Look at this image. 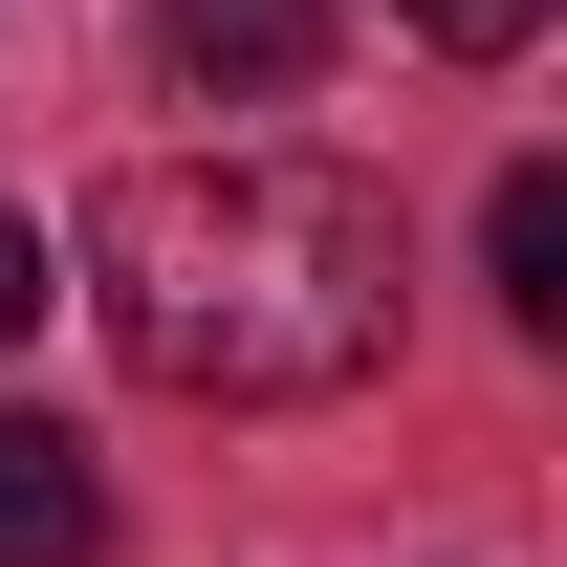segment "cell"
<instances>
[{"label":"cell","mask_w":567,"mask_h":567,"mask_svg":"<svg viewBox=\"0 0 567 567\" xmlns=\"http://www.w3.org/2000/svg\"><path fill=\"white\" fill-rule=\"evenodd\" d=\"M393 197L328 175V153H153L87 197V306L153 393H218V415H306V393H371L393 371Z\"/></svg>","instance_id":"1"},{"label":"cell","mask_w":567,"mask_h":567,"mask_svg":"<svg viewBox=\"0 0 567 567\" xmlns=\"http://www.w3.org/2000/svg\"><path fill=\"white\" fill-rule=\"evenodd\" d=\"M306 66H328V0H175V87H240V110H284Z\"/></svg>","instance_id":"2"},{"label":"cell","mask_w":567,"mask_h":567,"mask_svg":"<svg viewBox=\"0 0 567 567\" xmlns=\"http://www.w3.org/2000/svg\"><path fill=\"white\" fill-rule=\"evenodd\" d=\"M87 546H110V481L44 415H0V567H87Z\"/></svg>","instance_id":"3"},{"label":"cell","mask_w":567,"mask_h":567,"mask_svg":"<svg viewBox=\"0 0 567 567\" xmlns=\"http://www.w3.org/2000/svg\"><path fill=\"white\" fill-rule=\"evenodd\" d=\"M481 262H502V306H524V328H567V175H546V153L481 197Z\"/></svg>","instance_id":"4"},{"label":"cell","mask_w":567,"mask_h":567,"mask_svg":"<svg viewBox=\"0 0 567 567\" xmlns=\"http://www.w3.org/2000/svg\"><path fill=\"white\" fill-rule=\"evenodd\" d=\"M393 22H415V44H458V66H502V44H524L546 0H393Z\"/></svg>","instance_id":"5"},{"label":"cell","mask_w":567,"mask_h":567,"mask_svg":"<svg viewBox=\"0 0 567 567\" xmlns=\"http://www.w3.org/2000/svg\"><path fill=\"white\" fill-rule=\"evenodd\" d=\"M44 328V218H0V350Z\"/></svg>","instance_id":"6"}]
</instances>
